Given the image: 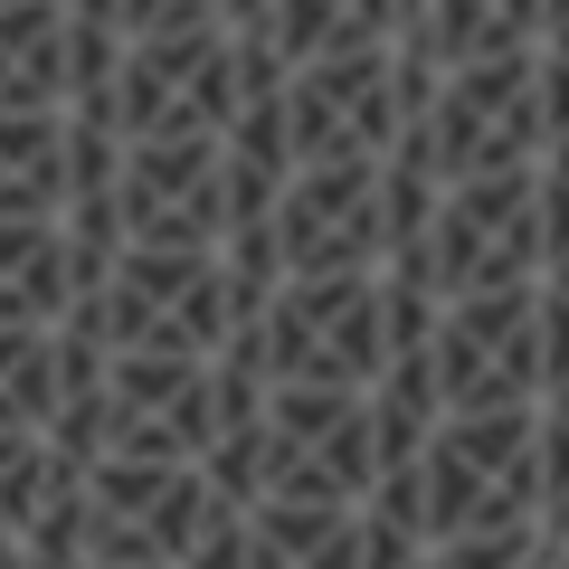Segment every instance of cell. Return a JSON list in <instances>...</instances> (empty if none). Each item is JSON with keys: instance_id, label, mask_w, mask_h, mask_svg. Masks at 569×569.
<instances>
[{"instance_id": "6da1fadb", "label": "cell", "mask_w": 569, "mask_h": 569, "mask_svg": "<svg viewBox=\"0 0 569 569\" xmlns=\"http://www.w3.org/2000/svg\"><path fill=\"white\" fill-rule=\"evenodd\" d=\"M0 219H67V104H0Z\"/></svg>"}, {"instance_id": "7a4b0ae2", "label": "cell", "mask_w": 569, "mask_h": 569, "mask_svg": "<svg viewBox=\"0 0 569 569\" xmlns=\"http://www.w3.org/2000/svg\"><path fill=\"white\" fill-rule=\"evenodd\" d=\"M0 569H29V541H10V531H0Z\"/></svg>"}]
</instances>
